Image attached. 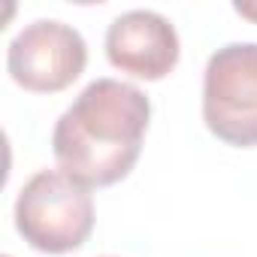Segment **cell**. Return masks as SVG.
<instances>
[{
	"label": "cell",
	"mask_w": 257,
	"mask_h": 257,
	"mask_svg": "<svg viewBox=\"0 0 257 257\" xmlns=\"http://www.w3.org/2000/svg\"><path fill=\"white\" fill-rule=\"evenodd\" d=\"M149 121L152 103L137 85L94 79L55 124V161L85 188H109L137 167Z\"/></svg>",
	"instance_id": "1"
},
{
	"label": "cell",
	"mask_w": 257,
	"mask_h": 257,
	"mask_svg": "<svg viewBox=\"0 0 257 257\" xmlns=\"http://www.w3.org/2000/svg\"><path fill=\"white\" fill-rule=\"evenodd\" d=\"M16 230L43 254H70L94 230L91 188L64 170H40L16 197Z\"/></svg>",
	"instance_id": "2"
},
{
	"label": "cell",
	"mask_w": 257,
	"mask_h": 257,
	"mask_svg": "<svg viewBox=\"0 0 257 257\" xmlns=\"http://www.w3.org/2000/svg\"><path fill=\"white\" fill-rule=\"evenodd\" d=\"M203 121L233 149L257 146V43L221 46L203 73Z\"/></svg>",
	"instance_id": "3"
},
{
	"label": "cell",
	"mask_w": 257,
	"mask_h": 257,
	"mask_svg": "<svg viewBox=\"0 0 257 257\" xmlns=\"http://www.w3.org/2000/svg\"><path fill=\"white\" fill-rule=\"evenodd\" d=\"M88 64L85 37L64 22L40 19L22 28L7 49L13 82L31 94H55L70 88Z\"/></svg>",
	"instance_id": "4"
},
{
	"label": "cell",
	"mask_w": 257,
	"mask_h": 257,
	"mask_svg": "<svg viewBox=\"0 0 257 257\" xmlns=\"http://www.w3.org/2000/svg\"><path fill=\"white\" fill-rule=\"evenodd\" d=\"M179 55H182V43L176 28L170 25V19L152 10L121 13L106 31L109 64L134 79L161 82L176 70Z\"/></svg>",
	"instance_id": "5"
},
{
	"label": "cell",
	"mask_w": 257,
	"mask_h": 257,
	"mask_svg": "<svg viewBox=\"0 0 257 257\" xmlns=\"http://www.w3.org/2000/svg\"><path fill=\"white\" fill-rule=\"evenodd\" d=\"M233 10H236L242 19H251V22L257 25V4H236Z\"/></svg>",
	"instance_id": "6"
}]
</instances>
